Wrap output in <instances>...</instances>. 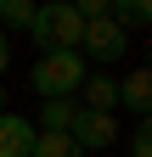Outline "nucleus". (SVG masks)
Returning a JSON list of instances; mask_svg holds the SVG:
<instances>
[{"instance_id":"f03ea898","label":"nucleus","mask_w":152,"mask_h":157,"mask_svg":"<svg viewBox=\"0 0 152 157\" xmlns=\"http://www.w3.org/2000/svg\"><path fill=\"white\" fill-rule=\"evenodd\" d=\"M79 34H85V17L68 6V0H51V6L34 11V23H28V39L45 51H79Z\"/></svg>"},{"instance_id":"20e7f679","label":"nucleus","mask_w":152,"mask_h":157,"mask_svg":"<svg viewBox=\"0 0 152 157\" xmlns=\"http://www.w3.org/2000/svg\"><path fill=\"white\" fill-rule=\"evenodd\" d=\"M79 45L96 56V62H118V56H124V45H130V34L113 23V17H90V23H85V34H79Z\"/></svg>"},{"instance_id":"6e6552de","label":"nucleus","mask_w":152,"mask_h":157,"mask_svg":"<svg viewBox=\"0 0 152 157\" xmlns=\"http://www.w3.org/2000/svg\"><path fill=\"white\" fill-rule=\"evenodd\" d=\"M118 101L135 112V118H146V112H152V78H146V67H135V73L118 84Z\"/></svg>"},{"instance_id":"4468645a","label":"nucleus","mask_w":152,"mask_h":157,"mask_svg":"<svg viewBox=\"0 0 152 157\" xmlns=\"http://www.w3.org/2000/svg\"><path fill=\"white\" fill-rule=\"evenodd\" d=\"M6 62H11V51H6V34H0V73H6Z\"/></svg>"},{"instance_id":"9d476101","label":"nucleus","mask_w":152,"mask_h":157,"mask_svg":"<svg viewBox=\"0 0 152 157\" xmlns=\"http://www.w3.org/2000/svg\"><path fill=\"white\" fill-rule=\"evenodd\" d=\"M146 11H152V0H113V6H107V17H113L124 34H130V28H141V23H146Z\"/></svg>"},{"instance_id":"9b49d317","label":"nucleus","mask_w":152,"mask_h":157,"mask_svg":"<svg viewBox=\"0 0 152 157\" xmlns=\"http://www.w3.org/2000/svg\"><path fill=\"white\" fill-rule=\"evenodd\" d=\"M34 11H40L34 0H0V17H6L11 28H28V23H34Z\"/></svg>"},{"instance_id":"423d86ee","label":"nucleus","mask_w":152,"mask_h":157,"mask_svg":"<svg viewBox=\"0 0 152 157\" xmlns=\"http://www.w3.org/2000/svg\"><path fill=\"white\" fill-rule=\"evenodd\" d=\"M73 118H79V101L73 95H56V101H40V129L45 135H68Z\"/></svg>"},{"instance_id":"7ed1b4c3","label":"nucleus","mask_w":152,"mask_h":157,"mask_svg":"<svg viewBox=\"0 0 152 157\" xmlns=\"http://www.w3.org/2000/svg\"><path fill=\"white\" fill-rule=\"evenodd\" d=\"M68 140L79 146V151H107L113 140H118V118H113V112H85V107H79Z\"/></svg>"},{"instance_id":"0eeeda50","label":"nucleus","mask_w":152,"mask_h":157,"mask_svg":"<svg viewBox=\"0 0 152 157\" xmlns=\"http://www.w3.org/2000/svg\"><path fill=\"white\" fill-rule=\"evenodd\" d=\"M79 95H85V112H113V107H118V84L102 78V73H85Z\"/></svg>"},{"instance_id":"f8f14e48","label":"nucleus","mask_w":152,"mask_h":157,"mask_svg":"<svg viewBox=\"0 0 152 157\" xmlns=\"http://www.w3.org/2000/svg\"><path fill=\"white\" fill-rule=\"evenodd\" d=\"M68 6L79 11L85 23H90V17H107V6H113V0H68Z\"/></svg>"},{"instance_id":"2eb2a0df","label":"nucleus","mask_w":152,"mask_h":157,"mask_svg":"<svg viewBox=\"0 0 152 157\" xmlns=\"http://www.w3.org/2000/svg\"><path fill=\"white\" fill-rule=\"evenodd\" d=\"M0 107H6V95H0Z\"/></svg>"},{"instance_id":"ddd939ff","label":"nucleus","mask_w":152,"mask_h":157,"mask_svg":"<svg viewBox=\"0 0 152 157\" xmlns=\"http://www.w3.org/2000/svg\"><path fill=\"white\" fill-rule=\"evenodd\" d=\"M135 157H152V140H146V118H141V129H135V146H130Z\"/></svg>"},{"instance_id":"39448f33","label":"nucleus","mask_w":152,"mask_h":157,"mask_svg":"<svg viewBox=\"0 0 152 157\" xmlns=\"http://www.w3.org/2000/svg\"><path fill=\"white\" fill-rule=\"evenodd\" d=\"M34 146V124L17 112H0V157H28Z\"/></svg>"},{"instance_id":"f257e3e1","label":"nucleus","mask_w":152,"mask_h":157,"mask_svg":"<svg viewBox=\"0 0 152 157\" xmlns=\"http://www.w3.org/2000/svg\"><path fill=\"white\" fill-rule=\"evenodd\" d=\"M85 56L79 51H45L40 62L28 67V84H34V95H40V101H56V95H73L85 84Z\"/></svg>"},{"instance_id":"1a4fd4ad","label":"nucleus","mask_w":152,"mask_h":157,"mask_svg":"<svg viewBox=\"0 0 152 157\" xmlns=\"http://www.w3.org/2000/svg\"><path fill=\"white\" fill-rule=\"evenodd\" d=\"M28 157H85V151L73 146L68 135H45V129H34V146H28Z\"/></svg>"}]
</instances>
